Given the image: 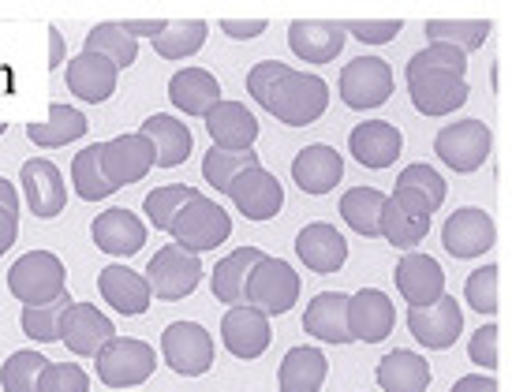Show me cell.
Returning a JSON list of instances; mask_svg holds the SVG:
<instances>
[{
	"label": "cell",
	"instance_id": "f1b7e54d",
	"mask_svg": "<svg viewBox=\"0 0 512 392\" xmlns=\"http://www.w3.org/2000/svg\"><path fill=\"white\" fill-rule=\"evenodd\" d=\"M408 90H412V105L423 116H449L471 94L468 83L456 75H415V79H408Z\"/></svg>",
	"mask_w": 512,
	"mask_h": 392
},
{
	"label": "cell",
	"instance_id": "6da1fadb",
	"mask_svg": "<svg viewBox=\"0 0 512 392\" xmlns=\"http://www.w3.org/2000/svg\"><path fill=\"white\" fill-rule=\"evenodd\" d=\"M8 292L23 307H42L68 292V273L53 251H30L8 269Z\"/></svg>",
	"mask_w": 512,
	"mask_h": 392
},
{
	"label": "cell",
	"instance_id": "ee69618b",
	"mask_svg": "<svg viewBox=\"0 0 512 392\" xmlns=\"http://www.w3.org/2000/svg\"><path fill=\"white\" fill-rule=\"evenodd\" d=\"M464 71H468V56L453 45H427L408 60V79H415V75H456V79H464Z\"/></svg>",
	"mask_w": 512,
	"mask_h": 392
},
{
	"label": "cell",
	"instance_id": "816d5d0a",
	"mask_svg": "<svg viewBox=\"0 0 512 392\" xmlns=\"http://www.w3.org/2000/svg\"><path fill=\"white\" fill-rule=\"evenodd\" d=\"M344 27H348V34H352L356 42L385 45L404 30V23H400V19H352V23H344Z\"/></svg>",
	"mask_w": 512,
	"mask_h": 392
},
{
	"label": "cell",
	"instance_id": "9f6ffc18",
	"mask_svg": "<svg viewBox=\"0 0 512 392\" xmlns=\"http://www.w3.org/2000/svg\"><path fill=\"white\" fill-rule=\"evenodd\" d=\"M15 236H19V217L12 210H0V254L12 247Z\"/></svg>",
	"mask_w": 512,
	"mask_h": 392
},
{
	"label": "cell",
	"instance_id": "7bdbcfd3",
	"mask_svg": "<svg viewBox=\"0 0 512 392\" xmlns=\"http://www.w3.org/2000/svg\"><path fill=\"white\" fill-rule=\"evenodd\" d=\"M206 23L202 19H176L169 23V30L154 38V49L157 56H165V60H184V56H195L206 45Z\"/></svg>",
	"mask_w": 512,
	"mask_h": 392
},
{
	"label": "cell",
	"instance_id": "484cf974",
	"mask_svg": "<svg viewBox=\"0 0 512 392\" xmlns=\"http://www.w3.org/2000/svg\"><path fill=\"white\" fill-rule=\"evenodd\" d=\"M116 75H120V68L109 56L79 53L68 64V90L75 98L90 101V105H101V101H109L116 94Z\"/></svg>",
	"mask_w": 512,
	"mask_h": 392
},
{
	"label": "cell",
	"instance_id": "5b68a950",
	"mask_svg": "<svg viewBox=\"0 0 512 392\" xmlns=\"http://www.w3.org/2000/svg\"><path fill=\"white\" fill-rule=\"evenodd\" d=\"M172 239L191 254H206L221 247L228 236H232V217H228L221 206H217L214 198H195V202H187L180 217L172 221Z\"/></svg>",
	"mask_w": 512,
	"mask_h": 392
},
{
	"label": "cell",
	"instance_id": "7dc6e473",
	"mask_svg": "<svg viewBox=\"0 0 512 392\" xmlns=\"http://www.w3.org/2000/svg\"><path fill=\"white\" fill-rule=\"evenodd\" d=\"M288 64H281V60H262V64H255V68L247 71V94L262 105V109H270L273 94H277V86L285 83L288 75Z\"/></svg>",
	"mask_w": 512,
	"mask_h": 392
},
{
	"label": "cell",
	"instance_id": "277c9868",
	"mask_svg": "<svg viewBox=\"0 0 512 392\" xmlns=\"http://www.w3.org/2000/svg\"><path fill=\"white\" fill-rule=\"evenodd\" d=\"M326 109H329L326 79L307 75V71H288L285 83L277 86V94H273L270 109L266 112H273V116L288 127H307V124H314Z\"/></svg>",
	"mask_w": 512,
	"mask_h": 392
},
{
	"label": "cell",
	"instance_id": "680465c9",
	"mask_svg": "<svg viewBox=\"0 0 512 392\" xmlns=\"http://www.w3.org/2000/svg\"><path fill=\"white\" fill-rule=\"evenodd\" d=\"M0 210H12L19 213V195H15V187L4 176H0Z\"/></svg>",
	"mask_w": 512,
	"mask_h": 392
},
{
	"label": "cell",
	"instance_id": "f35d334b",
	"mask_svg": "<svg viewBox=\"0 0 512 392\" xmlns=\"http://www.w3.org/2000/svg\"><path fill=\"white\" fill-rule=\"evenodd\" d=\"M83 53H101L109 56L116 68H131L135 56H139V38H131L124 23H98V27L86 34Z\"/></svg>",
	"mask_w": 512,
	"mask_h": 392
},
{
	"label": "cell",
	"instance_id": "52a82bcc",
	"mask_svg": "<svg viewBox=\"0 0 512 392\" xmlns=\"http://www.w3.org/2000/svg\"><path fill=\"white\" fill-rule=\"evenodd\" d=\"M146 280H150V288H154V299L176 303V299H184V295H191L199 288V280H202L199 254L184 251L180 243H169V247H161V251L150 258Z\"/></svg>",
	"mask_w": 512,
	"mask_h": 392
},
{
	"label": "cell",
	"instance_id": "3957f363",
	"mask_svg": "<svg viewBox=\"0 0 512 392\" xmlns=\"http://www.w3.org/2000/svg\"><path fill=\"white\" fill-rule=\"evenodd\" d=\"M430 217H434V206H430L427 195H419L412 187H397L393 195L385 198L382 210V236L400 247V251H415L430 232Z\"/></svg>",
	"mask_w": 512,
	"mask_h": 392
},
{
	"label": "cell",
	"instance_id": "b9f144b4",
	"mask_svg": "<svg viewBox=\"0 0 512 392\" xmlns=\"http://www.w3.org/2000/svg\"><path fill=\"white\" fill-rule=\"evenodd\" d=\"M72 303L75 299L64 292L60 299H53V303H42V307H23V318H19L23 333H27L30 340H38V344H57L60 322H64V314H68Z\"/></svg>",
	"mask_w": 512,
	"mask_h": 392
},
{
	"label": "cell",
	"instance_id": "d6a6232c",
	"mask_svg": "<svg viewBox=\"0 0 512 392\" xmlns=\"http://www.w3.org/2000/svg\"><path fill=\"white\" fill-rule=\"evenodd\" d=\"M374 378L382 385V392H427L430 389V363L415 351H389Z\"/></svg>",
	"mask_w": 512,
	"mask_h": 392
},
{
	"label": "cell",
	"instance_id": "4fadbf2b",
	"mask_svg": "<svg viewBox=\"0 0 512 392\" xmlns=\"http://www.w3.org/2000/svg\"><path fill=\"white\" fill-rule=\"evenodd\" d=\"M408 329L412 336L430 351H449L464 333V310L453 295H441L434 307H412L408 310Z\"/></svg>",
	"mask_w": 512,
	"mask_h": 392
},
{
	"label": "cell",
	"instance_id": "30bf717a",
	"mask_svg": "<svg viewBox=\"0 0 512 392\" xmlns=\"http://www.w3.org/2000/svg\"><path fill=\"white\" fill-rule=\"evenodd\" d=\"M161 355L176 374L202 378L214 366V336L206 333L199 322H172L161 333Z\"/></svg>",
	"mask_w": 512,
	"mask_h": 392
},
{
	"label": "cell",
	"instance_id": "44dd1931",
	"mask_svg": "<svg viewBox=\"0 0 512 392\" xmlns=\"http://www.w3.org/2000/svg\"><path fill=\"white\" fill-rule=\"evenodd\" d=\"M348 150L363 168H389L404 150V135H400L397 124L389 120H367V124H356L352 135H348Z\"/></svg>",
	"mask_w": 512,
	"mask_h": 392
},
{
	"label": "cell",
	"instance_id": "ac0fdd59",
	"mask_svg": "<svg viewBox=\"0 0 512 392\" xmlns=\"http://www.w3.org/2000/svg\"><path fill=\"white\" fill-rule=\"evenodd\" d=\"M98 292L101 299L116 310V314H124V318H139L150 310V299H154V288H150V280L143 273H135L128 266H105L98 273Z\"/></svg>",
	"mask_w": 512,
	"mask_h": 392
},
{
	"label": "cell",
	"instance_id": "5bb4252c",
	"mask_svg": "<svg viewBox=\"0 0 512 392\" xmlns=\"http://www.w3.org/2000/svg\"><path fill=\"white\" fill-rule=\"evenodd\" d=\"M101 165H105V176L113 180V187L139 183L146 172L157 165L154 142L146 139L143 131H135V135H116L113 142H105V150H101Z\"/></svg>",
	"mask_w": 512,
	"mask_h": 392
},
{
	"label": "cell",
	"instance_id": "836d02e7",
	"mask_svg": "<svg viewBox=\"0 0 512 392\" xmlns=\"http://www.w3.org/2000/svg\"><path fill=\"white\" fill-rule=\"evenodd\" d=\"M329 374L326 355L318 348H292L281 359V370H277V385L281 392H318L322 381Z\"/></svg>",
	"mask_w": 512,
	"mask_h": 392
},
{
	"label": "cell",
	"instance_id": "e575fe53",
	"mask_svg": "<svg viewBox=\"0 0 512 392\" xmlns=\"http://www.w3.org/2000/svg\"><path fill=\"white\" fill-rule=\"evenodd\" d=\"M86 135V116L72 105H53L49 116H45L42 124H27V139L45 146V150H53V146H68V142L83 139Z\"/></svg>",
	"mask_w": 512,
	"mask_h": 392
},
{
	"label": "cell",
	"instance_id": "8fae6325",
	"mask_svg": "<svg viewBox=\"0 0 512 392\" xmlns=\"http://www.w3.org/2000/svg\"><path fill=\"white\" fill-rule=\"evenodd\" d=\"M494 239H498V228L483 206H464L449 213L441 228V247L453 258H483L486 251H494Z\"/></svg>",
	"mask_w": 512,
	"mask_h": 392
},
{
	"label": "cell",
	"instance_id": "ba28073f",
	"mask_svg": "<svg viewBox=\"0 0 512 392\" xmlns=\"http://www.w3.org/2000/svg\"><path fill=\"white\" fill-rule=\"evenodd\" d=\"M296 299H299V273L288 262L266 254L255 266L251 280H247V307L277 318V314H288V310L296 307Z\"/></svg>",
	"mask_w": 512,
	"mask_h": 392
},
{
	"label": "cell",
	"instance_id": "7402d4cb",
	"mask_svg": "<svg viewBox=\"0 0 512 392\" xmlns=\"http://www.w3.org/2000/svg\"><path fill=\"white\" fill-rule=\"evenodd\" d=\"M397 292L404 295V303L412 307H434L445 292V273L430 254L408 251L397 266Z\"/></svg>",
	"mask_w": 512,
	"mask_h": 392
},
{
	"label": "cell",
	"instance_id": "91938a15",
	"mask_svg": "<svg viewBox=\"0 0 512 392\" xmlns=\"http://www.w3.org/2000/svg\"><path fill=\"white\" fill-rule=\"evenodd\" d=\"M4 131H8V124H0V135H4Z\"/></svg>",
	"mask_w": 512,
	"mask_h": 392
},
{
	"label": "cell",
	"instance_id": "4316f807",
	"mask_svg": "<svg viewBox=\"0 0 512 392\" xmlns=\"http://www.w3.org/2000/svg\"><path fill=\"white\" fill-rule=\"evenodd\" d=\"M90 236H94V243H98V251L116 254V258H131V254L143 251L146 224L131 210H105L98 221H94Z\"/></svg>",
	"mask_w": 512,
	"mask_h": 392
},
{
	"label": "cell",
	"instance_id": "c3c4849f",
	"mask_svg": "<svg viewBox=\"0 0 512 392\" xmlns=\"http://www.w3.org/2000/svg\"><path fill=\"white\" fill-rule=\"evenodd\" d=\"M90 378L83 366L75 363H45L42 378H38V392H86Z\"/></svg>",
	"mask_w": 512,
	"mask_h": 392
},
{
	"label": "cell",
	"instance_id": "60d3db41",
	"mask_svg": "<svg viewBox=\"0 0 512 392\" xmlns=\"http://www.w3.org/2000/svg\"><path fill=\"white\" fill-rule=\"evenodd\" d=\"M247 168H258L255 150H217V146H210V154L202 157V176L214 191H228L232 180Z\"/></svg>",
	"mask_w": 512,
	"mask_h": 392
},
{
	"label": "cell",
	"instance_id": "1f68e13d",
	"mask_svg": "<svg viewBox=\"0 0 512 392\" xmlns=\"http://www.w3.org/2000/svg\"><path fill=\"white\" fill-rule=\"evenodd\" d=\"M169 98L187 116H206L221 101V83H217L210 71L184 68L169 79Z\"/></svg>",
	"mask_w": 512,
	"mask_h": 392
},
{
	"label": "cell",
	"instance_id": "681fc988",
	"mask_svg": "<svg viewBox=\"0 0 512 392\" xmlns=\"http://www.w3.org/2000/svg\"><path fill=\"white\" fill-rule=\"evenodd\" d=\"M397 187H412V191H419V195H427L434 210H441V202H445V191H449V187H445V180H441V176L430 165H423V161H419V165L404 168V172L397 176Z\"/></svg>",
	"mask_w": 512,
	"mask_h": 392
},
{
	"label": "cell",
	"instance_id": "9c48e42d",
	"mask_svg": "<svg viewBox=\"0 0 512 392\" xmlns=\"http://www.w3.org/2000/svg\"><path fill=\"white\" fill-rule=\"evenodd\" d=\"M341 101L348 109H378L393 98V68L382 56H356L341 71Z\"/></svg>",
	"mask_w": 512,
	"mask_h": 392
},
{
	"label": "cell",
	"instance_id": "f546056e",
	"mask_svg": "<svg viewBox=\"0 0 512 392\" xmlns=\"http://www.w3.org/2000/svg\"><path fill=\"white\" fill-rule=\"evenodd\" d=\"M266 254L258 247H240L232 251L225 262H217L214 273H210V288H214L217 303H228V307H243L247 303V280L255 273V266Z\"/></svg>",
	"mask_w": 512,
	"mask_h": 392
},
{
	"label": "cell",
	"instance_id": "d4e9b609",
	"mask_svg": "<svg viewBox=\"0 0 512 392\" xmlns=\"http://www.w3.org/2000/svg\"><path fill=\"white\" fill-rule=\"evenodd\" d=\"M206 131L217 150H251V142L258 139V120L240 101H217L206 112Z\"/></svg>",
	"mask_w": 512,
	"mask_h": 392
},
{
	"label": "cell",
	"instance_id": "f907efd6",
	"mask_svg": "<svg viewBox=\"0 0 512 392\" xmlns=\"http://www.w3.org/2000/svg\"><path fill=\"white\" fill-rule=\"evenodd\" d=\"M498 325L494 322H486V325H479L475 333H471V344H468V359L483 374H494L498 370Z\"/></svg>",
	"mask_w": 512,
	"mask_h": 392
},
{
	"label": "cell",
	"instance_id": "83f0119b",
	"mask_svg": "<svg viewBox=\"0 0 512 392\" xmlns=\"http://www.w3.org/2000/svg\"><path fill=\"white\" fill-rule=\"evenodd\" d=\"M348 299L344 292H322L311 299V307L303 310V329L314 340L326 344H352V329H348Z\"/></svg>",
	"mask_w": 512,
	"mask_h": 392
},
{
	"label": "cell",
	"instance_id": "4dcf8cb0",
	"mask_svg": "<svg viewBox=\"0 0 512 392\" xmlns=\"http://www.w3.org/2000/svg\"><path fill=\"white\" fill-rule=\"evenodd\" d=\"M146 139L154 142V157H157V168H176L184 165L191 150H195V139H191V127L184 120H176V116H165V112H154L143 127Z\"/></svg>",
	"mask_w": 512,
	"mask_h": 392
},
{
	"label": "cell",
	"instance_id": "2e32d148",
	"mask_svg": "<svg viewBox=\"0 0 512 392\" xmlns=\"http://www.w3.org/2000/svg\"><path fill=\"white\" fill-rule=\"evenodd\" d=\"M348 42V27L337 19H296L288 27V45L303 64H329L333 56H341Z\"/></svg>",
	"mask_w": 512,
	"mask_h": 392
},
{
	"label": "cell",
	"instance_id": "f6af8a7d",
	"mask_svg": "<svg viewBox=\"0 0 512 392\" xmlns=\"http://www.w3.org/2000/svg\"><path fill=\"white\" fill-rule=\"evenodd\" d=\"M45 355L38 351H15L8 363L0 366V385L4 392H38V378L45 370Z\"/></svg>",
	"mask_w": 512,
	"mask_h": 392
},
{
	"label": "cell",
	"instance_id": "7c38bea8",
	"mask_svg": "<svg viewBox=\"0 0 512 392\" xmlns=\"http://www.w3.org/2000/svg\"><path fill=\"white\" fill-rule=\"evenodd\" d=\"M225 195L236 202V210H240L247 221H270V217H277L281 206H285V187H281L277 176L266 172L262 165L240 172Z\"/></svg>",
	"mask_w": 512,
	"mask_h": 392
},
{
	"label": "cell",
	"instance_id": "8d00e7d4",
	"mask_svg": "<svg viewBox=\"0 0 512 392\" xmlns=\"http://www.w3.org/2000/svg\"><path fill=\"white\" fill-rule=\"evenodd\" d=\"M385 198L378 187H352L341 198V217L348 228H356L359 236H382V210Z\"/></svg>",
	"mask_w": 512,
	"mask_h": 392
},
{
	"label": "cell",
	"instance_id": "7a4b0ae2",
	"mask_svg": "<svg viewBox=\"0 0 512 392\" xmlns=\"http://www.w3.org/2000/svg\"><path fill=\"white\" fill-rule=\"evenodd\" d=\"M94 359H98L101 385H109V389H135V385L150 381L157 366L154 348L135 336H113Z\"/></svg>",
	"mask_w": 512,
	"mask_h": 392
},
{
	"label": "cell",
	"instance_id": "d6986e66",
	"mask_svg": "<svg viewBox=\"0 0 512 392\" xmlns=\"http://www.w3.org/2000/svg\"><path fill=\"white\" fill-rule=\"evenodd\" d=\"M221 340L236 359H258L270 348V314H262L255 307H228L225 322H221Z\"/></svg>",
	"mask_w": 512,
	"mask_h": 392
},
{
	"label": "cell",
	"instance_id": "f5cc1de1",
	"mask_svg": "<svg viewBox=\"0 0 512 392\" xmlns=\"http://www.w3.org/2000/svg\"><path fill=\"white\" fill-rule=\"evenodd\" d=\"M221 30L236 42H247V38H258L266 30V19H221Z\"/></svg>",
	"mask_w": 512,
	"mask_h": 392
},
{
	"label": "cell",
	"instance_id": "74e56055",
	"mask_svg": "<svg viewBox=\"0 0 512 392\" xmlns=\"http://www.w3.org/2000/svg\"><path fill=\"white\" fill-rule=\"evenodd\" d=\"M101 150H105V142H94V146L79 150L72 161V183L75 191H79V198H86V202H101V198H109L116 191L113 180L105 176Z\"/></svg>",
	"mask_w": 512,
	"mask_h": 392
},
{
	"label": "cell",
	"instance_id": "e0dca14e",
	"mask_svg": "<svg viewBox=\"0 0 512 392\" xmlns=\"http://www.w3.org/2000/svg\"><path fill=\"white\" fill-rule=\"evenodd\" d=\"M397 325V307L393 299L378 288H363L348 299V329H352V340L359 344H382L385 336L393 333Z\"/></svg>",
	"mask_w": 512,
	"mask_h": 392
},
{
	"label": "cell",
	"instance_id": "cb8c5ba5",
	"mask_svg": "<svg viewBox=\"0 0 512 392\" xmlns=\"http://www.w3.org/2000/svg\"><path fill=\"white\" fill-rule=\"evenodd\" d=\"M296 254L311 273H322V277H326V273H337V269L348 262V243H344V236L333 224L314 221L296 236Z\"/></svg>",
	"mask_w": 512,
	"mask_h": 392
},
{
	"label": "cell",
	"instance_id": "9a60e30c",
	"mask_svg": "<svg viewBox=\"0 0 512 392\" xmlns=\"http://www.w3.org/2000/svg\"><path fill=\"white\" fill-rule=\"evenodd\" d=\"M19 183H23V195H27V206L34 217H60L64 206H68V187H64V176H60V168L53 161H45V157H34L23 165L19 172Z\"/></svg>",
	"mask_w": 512,
	"mask_h": 392
},
{
	"label": "cell",
	"instance_id": "8992f818",
	"mask_svg": "<svg viewBox=\"0 0 512 392\" xmlns=\"http://www.w3.org/2000/svg\"><path fill=\"white\" fill-rule=\"evenodd\" d=\"M494 146V131L483 120H460V124H445L434 139V154L453 168V172H479L490 157Z\"/></svg>",
	"mask_w": 512,
	"mask_h": 392
},
{
	"label": "cell",
	"instance_id": "db71d44e",
	"mask_svg": "<svg viewBox=\"0 0 512 392\" xmlns=\"http://www.w3.org/2000/svg\"><path fill=\"white\" fill-rule=\"evenodd\" d=\"M124 30L131 38H161L169 30V23L165 19H124Z\"/></svg>",
	"mask_w": 512,
	"mask_h": 392
},
{
	"label": "cell",
	"instance_id": "d590c367",
	"mask_svg": "<svg viewBox=\"0 0 512 392\" xmlns=\"http://www.w3.org/2000/svg\"><path fill=\"white\" fill-rule=\"evenodd\" d=\"M494 23L490 19H427V38L430 45H453L468 56L475 49H483L490 38Z\"/></svg>",
	"mask_w": 512,
	"mask_h": 392
},
{
	"label": "cell",
	"instance_id": "bcb514c9",
	"mask_svg": "<svg viewBox=\"0 0 512 392\" xmlns=\"http://www.w3.org/2000/svg\"><path fill=\"white\" fill-rule=\"evenodd\" d=\"M464 299L479 314H486V318L498 314V266L494 262H486L475 273H468V280H464Z\"/></svg>",
	"mask_w": 512,
	"mask_h": 392
},
{
	"label": "cell",
	"instance_id": "6f0895ef",
	"mask_svg": "<svg viewBox=\"0 0 512 392\" xmlns=\"http://www.w3.org/2000/svg\"><path fill=\"white\" fill-rule=\"evenodd\" d=\"M64 64V34L60 27H49V71H60Z\"/></svg>",
	"mask_w": 512,
	"mask_h": 392
},
{
	"label": "cell",
	"instance_id": "ab89813d",
	"mask_svg": "<svg viewBox=\"0 0 512 392\" xmlns=\"http://www.w3.org/2000/svg\"><path fill=\"white\" fill-rule=\"evenodd\" d=\"M195 198H199V191H195V187H187V183H169V187H154V191L146 195V202H143L146 221L154 224V228H161V232H169L172 221L180 217V210H184L187 202H195Z\"/></svg>",
	"mask_w": 512,
	"mask_h": 392
},
{
	"label": "cell",
	"instance_id": "ffe728a7",
	"mask_svg": "<svg viewBox=\"0 0 512 392\" xmlns=\"http://www.w3.org/2000/svg\"><path fill=\"white\" fill-rule=\"evenodd\" d=\"M344 176V157L326 146V142H314V146H303L296 157H292V180L299 183L303 195H329Z\"/></svg>",
	"mask_w": 512,
	"mask_h": 392
},
{
	"label": "cell",
	"instance_id": "11a10c76",
	"mask_svg": "<svg viewBox=\"0 0 512 392\" xmlns=\"http://www.w3.org/2000/svg\"><path fill=\"white\" fill-rule=\"evenodd\" d=\"M449 392H498V381H494V374H468V378L453 381Z\"/></svg>",
	"mask_w": 512,
	"mask_h": 392
},
{
	"label": "cell",
	"instance_id": "603a6c76",
	"mask_svg": "<svg viewBox=\"0 0 512 392\" xmlns=\"http://www.w3.org/2000/svg\"><path fill=\"white\" fill-rule=\"evenodd\" d=\"M113 336H116L113 322L94 303H72L68 314H64V322H60V340L75 355H98Z\"/></svg>",
	"mask_w": 512,
	"mask_h": 392
}]
</instances>
